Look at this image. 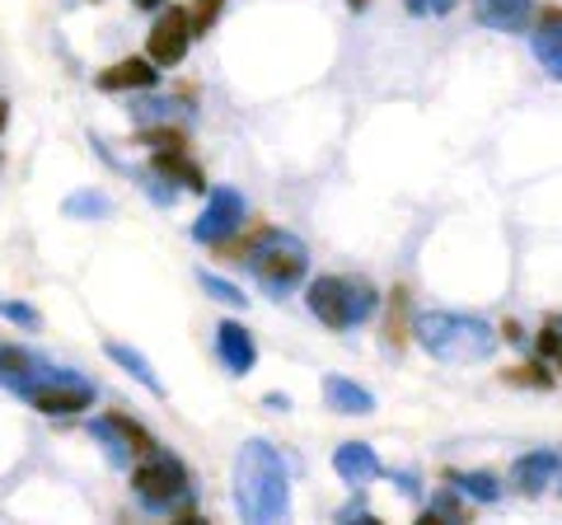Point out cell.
Instances as JSON below:
<instances>
[{
    "mask_svg": "<svg viewBox=\"0 0 562 525\" xmlns=\"http://www.w3.org/2000/svg\"><path fill=\"white\" fill-rule=\"evenodd\" d=\"M235 506L244 521L272 525L291 516V474L272 442H244L235 455Z\"/></svg>",
    "mask_w": 562,
    "mask_h": 525,
    "instance_id": "obj_1",
    "label": "cell"
},
{
    "mask_svg": "<svg viewBox=\"0 0 562 525\" xmlns=\"http://www.w3.org/2000/svg\"><path fill=\"white\" fill-rule=\"evenodd\" d=\"M413 334L417 343L427 347L431 357H441L450 366H469V361H487L497 353L502 334L492 328L479 314H454V310H431V314H417L413 320Z\"/></svg>",
    "mask_w": 562,
    "mask_h": 525,
    "instance_id": "obj_2",
    "label": "cell"
},
{
    "mask_svg": "<svg viewBox=\"0 0 562 525\" xmlns=\"http://www.w3.org/2000/svg\"><path fill=\"white\" fill-rule=\"evenodd\" d=\"M305 301L314 310V320L342 334V328H357L361 320H371L380 295L366 277H319V282H310Z\"/></svg>",
    "mask_w": 562,
    "mask_h": 525,
    "instance_id": "obj_3",
    "label": "cell"
},
{
    "mask_svg": "<svg viewBox=\"0 0 562 525\" xmlns=\"http://www.w3.org/2000/svg\"><path fill=\"white\" fill-rule=\"evenodd\" d=\"M254 268V277L262 282V291H272V295H286L295 282L305 277L310 268V254H305V244L295 239V235H277L268 231L258 244H254V254L244 258Z\"/></svg>",
    "mask_w": 562,
    "mask_h": 525,
    "instance_id": "obj_4",
    "label": "cell"
},
{
    "mask_svg": "<svg viewBox=\"0 0 562 525\" xmlns=\"http://www.w3.org/2000/svg\"><path fill=\"white\" fill-rule=\"evenodd\" d=\"M132 488H136V498L146 502L150 512H173V506L188 498V469L173 460V455L155 450L132 469Z\"/></svg>",
    "mask_w": 562,
    "mask_h": 525,
    "instance_id": "obj_5",
    "label": "cell"
},
{
    "mask_svg": "<svg viewBox=\"0 0 562 525\" xmlns=\"http://www.w3.org/2000/svg\"><path fill=\"white\" fill-rule=\"evenodd\" d=\"M24 399L47 417H70V413H85L94 404V384L76 371H47Z\"/></svg>",
    "mask_w": 562,
    "mask_h": 525,
    "instance_id": "obj_6",
    "label": "cell"
},
{
    "mask_svg": "<svg viewBox=\"0 0 562 525\" xmlns=\"http://www.w3.org/2000/svg\"><path fill=\"white\" fill-rule=\"evenodd\" d=\"M244 225V198L235 188H211L206 212L192 221V239L198 244H225Z\"/></svg>",
    "mask_w": 562,
    "mask_h": 525,
    "instance_id": "obj_7",
    "label": "cell"
},
{
    "mask_svg": "<svg viewBox=\"0 0 562 525\" xmlns=\"http://www.w3.org/2000/svg\"><path fill=\"white\" fill-rule=\"evenodd\" d=\"M192 38H198V33H192V14L179 10V5H169L160 20H155L150 38H146L150 62H155V66H179V62L188 57V43H192Z\"/></svg>",
    "mask_w": 562,
    "mask_h": 525,
    "instance_id": "obj_8",
    "label": "cell"
},
{
    "mask_svg": "<svg viewBox=\"0 0 562 525\" xmlns=\"http://www.w3.org/2000/svg\"><path fill=\"white\" fill-rule=\"evenodd\" d=\"M216 353H221V361H225V371L231 376H249L254 361H258V343L239 320H225L216 328Z\"/></svg>",
    "mask_w": 562,
    "mask_h": 525,
    "instance_id": "obj_9",
    "label": "cell"
},
{
    "mask_svg": "<svg viewBox=\"0 0 562 525\" xmlns=\"http://www.w3.org/2000/svg\"><path fill=\"white\" fill-rule=\"evenodd\" d=\"M333 469H338V479L351 483V488H366V483H375L384 474L380 455L366 442H342L338 450H333Z\"/></svg>",
    "mask_w": 562,
    "mask_h": 525,
    "instance_id": "obj_10",
    "label": "cell"
},
{
    "mask_svg": "<svg viewBox=\"0 0 562 525\" xmlns=\"http://www.w3.org/2000/svg\"><path fill=\"white\" fill-rule=\"evenodd\" d=\"M558 469H562V455L558 450H530V455H520V460L512 465V483L520 488L525 498H539L543 488L553 483Z\"/></svg>",
    "mask_w": 562,
    "mask_h": 525,
    "instance_id": "obj_11",
    "label": "cell"
},
{
    "mask_svg": "<svg viewBox=\"0 0 562 525\" xmlns=\"http://www.w3.org/2000/svg\"><path fill=\"white\" fill-rule=\"evenodd\" d=\"M160 80V71H155V62L146 57H127V62H113L109 71H99V90L103 94H122V90H150V85Z\"/></svg>",
    "mask_w": 562,
    "mask_h": 525,
    "instance_id": "obj_12",
    "label": "cell"
},
{
    "mask_svg": "<svg viewBox=\"0 0 562 525\" xmlns=\"http://www.w3.org/2000/svg\"><path fill=\"white\" fill-rule=\"evenodd\" d=\"M43 376H47V366L33 353H24V347H0V384H5V390L29 394Z\"/></svg>",
    "mask_w": 562,
    "mask_h": 525,
    "instance_id": "obj_13",
    "label": "cell"
},
{
    "mask_svg": "<svg viewBox=\"0 0 562 525\" xmlns=\"http://www.w3.org/2000/svg\"><path fill=\"white\" fill-rule=\"evenodd\" d=\"M530 47H535L543 71L562 80V10H543L539 14V24L530 33Z\"/></svg>",
    "mask_w": 562,
    "mask_h": 525,
    "instance_id": "obj_14",
    "label": "cell"
},
{
    "mask_svg": "<svg viewBox=\"0 0 562 525\" xmlns=\"http://www.w3.org/2000/svg\"><path fill=\"white\" fill-rule=\"evenodd\" d=\"M479 5V24L497 33H520L535 14V0H473Z\"/></svg>",
    "mask_w": 562,
    "mask_h": 525,
    "instance_id": "obj_15",
    "label": "cell"
},
{
    "mask_svg": "<svg viewBox=\"0 0 562 525\" xmlns=\"http://www.w3.org/2000/svg\"><path fill=\"white\" fill-rule=\"evenodd\" d=\"M324 399H328L333 413H357V417L375 413V394L366 390V384L347 380V376H328V380H324Z\"/></svg>",
    "mask_w": 562,
    "mask_h": 525,
    "instance_id": "obj_16",
    "label": "cell"
},
{
    "mask_svg": "<svg viewBox=\"0 0 562 525\" xmlns=\"http://www.w3.org/2000/svg\"><path fill=\"white\" fill-rule=\"evenodd\" d=\"M155 179L183 183L188 192H206V174L188 160V150H155Z\"/></svg>",
    "mask_w": 562,
    "mask_h": 525,
    "instance_id": "obj_17",
    "label": "cell"
},
{
    "mask_svg": "<svg viewBox=\"0 0 562 525\" xmlns=\"http://www.w3.org/2000/svg\"><path fill=\"white\" fill-rule=\"evenodd\" d=\"M109 357L122 366V371H127L136 384H146V390L155 394V399H165V384H160V376H155V366L146 361L136 353V347H127V343H109Z\"/></svg>",
    "mask_w": 562,
    "mask_h": 525,
    "instance_id": "obj_18",
    "label": "cell"
},
{
    "mask_svg": "<svg viewBox=\"0 0 562 525\" xmlns=\"http://www.w3.org/2000/svg\"><path fill=\"white\" fill-rule=\"evenodd\" d=\"M454 493H464L473 502H502V479L487 474V469H469V474H450Z\"/></svg>",
    "mask_w": 562,
    "mask_h": 525,
    "instance_id": "obj_19",
    "label": "cell"
},
{
    "mask_svg": "<svg viewBox=\"0 0 562 525\" xmlns=\"http://www.w3.org/2000/svg\"><path fill=\"white\" fill-rule=\"evenodd\" d=\"M66 216L103 221V216H113V198H109V192H70V198H66Z\"/></svg>",
    "mask_w": 562,
    "mask_h": 525,
    "instance_id": "obj_20",
    "label": "cell"
},
{
    "mask_svg": "<svg viewBox=\"0 0 562 525\" xmlns=\"http://www.w3.org/2000/svg\"><path fill=\"white\" fill-rule=\"evenodd\" d=\"M408 334H413V324H408V291H394V301H390V324H384V343L398 347L408 343Z\"/></svg>",
    "mask_w": 562,
    "mask_h": 525,
    "instance_id": "obj_21",
    "label": "cell"
},
{
    "mask_svg": "<svg viewBox=\"0 0 562 525\" xmlns=\"http://www.w3.org/2000/svg\"><path fill=\"white\" fill-rule=\"evenodd\" d=\"M198 282H202V291L211 295V301H221V305H231V310H244L249 305V295H244L235 282H225V277H216V272H198Z\"/></svg>",
    "mask_w": 562,
    "mask_h": 525,
    "instance_id": "obj_22",
    "label": "cell"
},
{
    "mask_svg": "<svg viewBox=\"0 0 562 525\" xmlns=\"http://www.w3.org/2000/svg\"><path fill=\"white\" fill-rule=\"evenodd\" d=\"M109 417H113V427H117L122 436H127V446H132L136 455H155V450H160V442H155V436H150L146 427H140L136 417H127V413H109Z\"/></svg>",
    "mask_w": 562,
    "mask_h": 525,
    "instance_id": "obj_23",
    "label": "cell"
},
{
    "mask_svg": "<svg viewBox=\"0 0 562 525\" xmlns=\"http://www.w3.org/2000/svg\"><path fill=\"white\" fill-rule=\"evenodd\" d=\"M94 436L103 442V450H109V460H113V465H127V460H132V446H127V436L113 427V417H99V423H94Z\"/></svg>",
    "mask_w": 562,
    "mask_h": 525,
    "instance_id": "obj_24",
    "label": "cell"
},
{
    "mask_svg": "<svg viewBox=\"0 0 562 525\" xmlns=\"http://www.w3.org/2000/svg\"><path fill=\"white\" fill-rule=\"evenodd\" d=\"M140 142L150 150H188V136L173 127H140Z\"/></svg>",
    "mask_w": 562,
    "mask_h": 525,
    "instance_id": "obj_25",
    "label": "cell"
},
{
    "mask_svg": "<svg viewBox=\"0 0 562 525\" xmlns=\"http://www.w3.org/2000/svg\"><path fill=\"white\" fill-rule=\"evenodd\" d=\"M0 320L20 324V328H43V314L33 305H24V301H0Z\"/></svg>",
    "mask_w": 562,
    "mask_h": 525,
    "instance_id": "obj_26",
    "label": "cell"
},
{
    "mask_svg": "<svg viewBox=\"0 0 562 525\" xmlns=\"http://www.w3.org/2000/svg\"><path fill=\"white\" fill-rule=\"evenodd\" d=\"M506 384H525V390H549L553 376L539 371V366H516V371H506Z\"/></svg>",
    "mask_w": 562,
    "mask_h": 525,
    "instance_id": "obj_27",
    "label": "cell"
},
{
    "mask_svg": "<svg viewBox=\"0 0 562 525\" xmlns=\"http://www.w3.org/2000/svg\"><path fill=\"white\" fill-rule=\"evenodd\" d=\"M221 5H225V0H198V10H192V33H206L211 24H216Z\"/></svg>",
    "mask_w": 562,
    "mask_h": 525,
    "instance_id": "obj_28",
    "label": "cell"
},
{
    "mask_svg": "<svg viewBox=\"0 0 562 525\" xmlns=\"http://www.w3.org/2000/svg\"><path fill=\"white\" fill-rule=\"evenodd\" d=\"M539 353L543 357H558L562 353V334H558V328H543V334H539Z\"/></svg>",
    "mask_w": 562,
    "mask_h": 525,
    "instance_id": "obj_29",
    "label": "cell"
},
{
    "mask_svg": "<svg viewBox=\"0 0 562 525\" xmlns=\"http://www.w3.org/2000/svg\"><path fill=\"white\" fill-rule=\"evenodd\" d=\"M338 521H361V525H380L371 512H366V506H357V502H351V506H342V512H338Z\"/></svg>",
    "mask_w": 562,
    "mask_h": 525,
    "instance_id": "obj_30",
    "label": "cell"
},
{
    "mask_svg": "<svg viewBox=\"0 0 562 525\" xmlns=\"http://www.w3.org/2000/svg\"><path fill=\"white\" fill-rule=\"evenodd\" d=\"M268 409H277V413H286V409H291V399H286V394H268Z\"/></svg>",
    "mask_w": 562,
    "mask_h": 525,
    "instance_id": "obj_31",
    "label": "cell"
},
{
    "mask_svg": "<svg viewBox=\"0 0 562 525\" xmlns=\"http://www.w3.org/2000/svg\"><path fill=\"white\" fill-rule=\"evenodd\" d=\"M403 5H408L413 14H427V10H431V0H403Z\"/></svg>",
    "mask_w": 562,
    "mask_h": 525,
    "instance_id": "obj_32",
    "label": "cell"
},
{
    "mask_svg": "<svg viewBox=\"0 0 562 525\" xmlns=\"http://www.w3.org/2000/svg\"><path fill=\"white\" fill-rule=\"evenodd\" d=\"M136 10H165V0H132Z\"/></svg>",
    "mask_w": 562,
    "mask_h": 525,
    "instance_id": "obj_33",
    "label": "cell"
},
{
    "mask_svg": "<svg viewBox=\"0 0 562 525\" xmlns=\"http://www.w3.org/2000/svg\"><path fill=\"white\" fill-rule=\"evenodd\" d=\"M5 122H10V103L0 99V132H5Z\"/></svg>",
    "mask_w": 562,
    "mask_h": 525,
    "instance_id": "obj_34",
    "label": "cell"
},
{
    "mask_svg": "<svg viewBox=\"0 0 562 525\" xmlns=\"http://www.w3.org/2000/svg\"><path fill=\"white\" fill-rule=\"evenodd\" d=\"M347 5H351V10H366V5H371V0H347Z\"/></svg>",
    "mask_w": 562,
    "mask_h": 525,
    "instance_id": "obj_35",
    "label": "cell"
},
{
    "mask_svg": "<svg viewBox=\"0 0 562 525\" xmlns=\"http://www.w3.org/2000/svg\"><path fill=\"white\" fill-rule=\"evenodd\" d=\"M558 366H562V353H558Z\"/></svg>",
    "mask_w": 562,
    "mask_h": 525,
    "instance_id": "obj_36",
    "label": "cell"
}]
</instances>
